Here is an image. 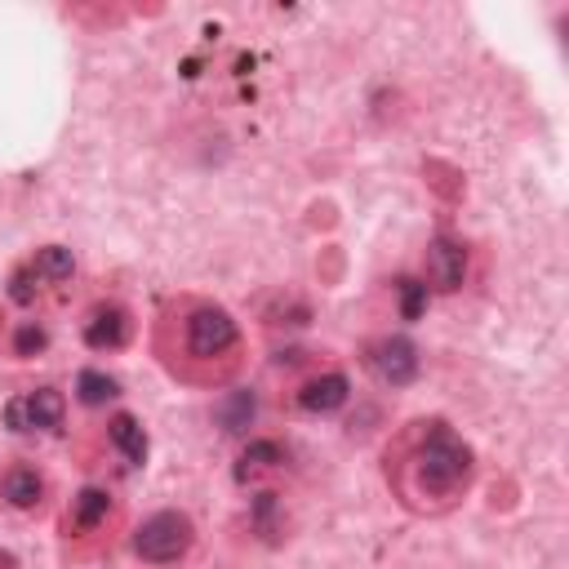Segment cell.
I'll list each match as a JSON object with an SVG mask.
<instances>
[{"instance_id": "cell-10", "label": "cell", "mask_w": 569, "mask_h": 569, "mask_svg": "<svg viewBox=\"0 0 569 569\" xmlns=\"http://www.w3.org/2000/svg\"><path fill=\"white\" fill-rule=\"evenodd\" d=\"M280 462H284V449H280L276 440H253V445L240 453V462H236V480L267 476V471H276Z\"/></svg>"}, {"instance_id": "cell-16", "label": "cell", "mask_w": 569, "mask_h": 569, "mask_svg": "<svg viewBox=\"0 0 569 569\" xmlns=\"http://www.w3.org/2000/svg\"><path fill=\"white\" fill-rule=\"evenodd\" d=\"M396 293H400V316H405V320H418V316L427 311V284H422V280L400 276V280H396Z\"/></svg>"}, {"instance_id": "cell-4", "label": "cell", "mask_w": 569, "mask_h": 569, "mask_svg": "<svg viewBox=\"0 0 569 569\" xmlns=\"http://www.w3.org/2000/svg\"><path fill=\"white\" fill-rule=\"evenodd\" d=\"M369 369H373L382 382L405 387V382H413V373H418V347H413L409 338H400V333H387V338H378V342L369 347Z\"/></svg>"}, {"instance_id": "cell-1", "label": "cell", "mask_w": 569, "mask_h": 569, "mask_svg": "<svg viewBox=\"0 0 569 569\" xmlns=\"http://www.w3.org/2000/svg\"><path fill=\"white\" fill-rule=\"evenodd\" d=\"M405 489V502L413 507H449L462 498L471 485V449L445 427V422H422V431L405 445V453L391 462Z\"/></svg>"}, {"instance_id": "cell-2", "label": "cell", "mask_w": 569, "mask_h": 569, "mask_svg": "<svg viewBox=\"0 0 569 569\" xmlns=\"http://www.w3.org/2000/svg\"><path fill=\"white\" fill-rule=\"evenodd\" d=\"M240 347V329L227 307L218 302H191L182 311V360L213 365Z\"/></svg>"}, {"instance_id": "cell-3", "label": "cell", "mask_w": 569, "mask_h": 569, "mask_svg": "<svg viewBox=\"0 0 569 569\" xmlns=\"http://www.w3.org/2000/svg\"><path fill=\"white\" fill-rule=\"evenodd\" d=\"M191 538H196V529H191V520L182 511H156V516H147L138 525L133 551L147 565H173V560H182L191 551Z\"/></svg>"}, {"instance_id": "cell-9", "label": "cell", "mask_w": 569, "mask_h": 569, "mask_svg": "<svg viewBox=\"0 0 569 569\" xmlns=\"http://www.w3.org/2000/svg\"><path fill=\"white\" fill-rule=\"evenodd\" d=\"M107 436H111V445L124 453L129 467H142V462H147V431H142V422H138L133 413H116V418L107 422Z\"/></svg>"}, {"instance_id": "cell-6", "label": "cell", "mask_w": 569, "mask_h": 569, "mask_svg": "<svg viewBox=\"0 0 569 569\" xmlns=\"http://www.w3.org/2000/svg\"><path fill=\"white\" fill-rule=\"evenodd\" d=\"M129 333H133V320H129V311L120 302H98L84 316V342L93 351H116V347L129 342Z\"/></svg>"}, {"instance_id": "cell-18", "label": "cell", "mask_w": 569, "mask_h": 569, "mask_svg": "<svg viewBox=\"0 0 569 569\" xmlns=\"http://www.w3.org/2000/svg\"><path fill=\"white\" fill-rule=\"evenodd\" d=\"M4 427H9V431H36V422H31V405H27V396H13V400L4 405Z\"/></svg>"}, {"instance_id": "cell-19", "label": "cell", "mask_w": 569, "mask_h": 569, "mask_svg": "<svg viewBox=\"0 0 569 569\" xmlns=\"http://www.w3.org/2000/svg\"><path fill=\"white\" fill-rule=\"evenodd\" d=\"M31 276H36L31 267H22V271H13V289H9V293H13L18 302H31V298H36V289H31Z\"/></svg>"}, {"instance_id": "cell-11", "label": "cell", "mask_w": 569, "mask_h": 569, "mask_svg": "<svg viewBox=\"0 0 569 569\" xmlns=\"http://www.w3.org/2000/svg\"><path fill=\"white\" fill-rule=\"evenodd\" d=\"M31 271H36L40 280H49V284H62V280H71L76 258H71V249H62V244H44V249H36Z\"/></svg>"}, {"instance_id": "cell-13", "label": "cell", "mask_w": 569, "mask_h": 569, "mask_svg": "<svg viewBox=\"0 0 569 569\" xmlns=\"http://www.w3.org/2000/svg\"><path fill=\"white\" fill-rule=\"evenodd\" d=\"M107 516H111V493H102V489H80L76 493V502H71V525L76 529H98Z\"/></svg>"}, {"instance_id": "cell-14", "label": "cell", "mask_w": 569, "mask_h": 569, "mask_svg": "<svg viewBox=\"0 0 569 569\" xmlns=\"http://www.w3.org/2000/svg\"><path fill=\"white\" fill-rule=\"evenodd\" d=\"M116 391H120V382H116L111 373H102V369H80V373H76V396H80L84 405H107Z\"/></svg>"}, {"instance_id": "cell-8", "label": "cell", "mask_w": 569, "mask_h": 569, "mask_svg": "<svg viewBox=\"0 0 569 569\" xmlns=\"http://www.w3.org/2000/svg\"><path fill=\"white\" fill-rule=\"evenodd\" d=\"M0 493H4L9 507L31 511V507L44 498V476H40L36 467H9L4 480H0Z\"/></svg>"}, {"instance_id": "cell-5", "label": "cell", "mask_w": 569, "mask_h": 569, "mask_svg": "<svg viewBox=\"0 0 569 569\" xmlns=\"http://www.w3.org/2000/svg\"><path fill=\"white\" fill-rule=\"evenodd\" d=\"M422 284H431V289H440V293H449V289H458L462 284V276H467V249L458 244V240H449V236H436L431 244H427V253H422Z\"/></svg>"}, {"instance_id": "cell-17", "label": "cell", "mask_w": 569, "mask_h": 569, "mask_svg": "<svg viewBox=\"0 0 569 569\" xmlns=\"http://www.w3.org/2000/svg\"><path fill=\"white\" fill-rule=\"evenodd\" d=\"M44 342H49V333H44L36 320H22L18 333H13V351H18V356H36V351H44Z\"/></svg>"}, {"instance_id": "cell-12", "label": "cell", "mask_w": 569, "mask_h": 569, "mask_svg": "<svg viewBox=\"0 0 569 569\" xmlns=\"http://www.w3.org/2000/svg\"><path fill=\"white\" fill-rule=\"evenodd\" d=\"M27 405H31V422H36L40 431H58L62 418H67V400H62V391H53V387L31 391Z\"/></svg>"}, {"instance_id": "cell-7", "label": "cell", "mask_w": 569, "mask_h": 569, "mask_svg": "<svg viewBox=\"0 0 569 569\" xmlns=\"http://www.w3.org/2000/svg\"><path fill=\"white\" fill-rule=\"evenodd\" d=\"M342 400H347V378L338 369L316 373L298 387V409H307V413H333Z\"/></svg>"}, {"instance_id": "cell-15", "label": "cell", "mask_w": 569, "mask_h": 569, "mask_svg": "<svg viewBox=\"0 0 569 569\" xmlns=\"http://www.w3.org/2000/svg\"><path fill=\"white\" fill-rule=\"evenodd\" d=\"M253 391H231L227 400H218V422H222V431H240V427H249V418H253Z\"/></svg>"}]
</instances>
